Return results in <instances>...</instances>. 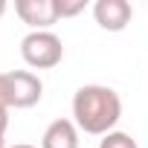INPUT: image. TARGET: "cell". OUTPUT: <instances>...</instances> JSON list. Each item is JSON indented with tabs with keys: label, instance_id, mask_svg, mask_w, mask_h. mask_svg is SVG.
I'll return each instance as SVG.
<instances>
[{
	"label": "cell",
	"instance_id": "cell-1",
	"mask_svg": "<svg viewBox=\"0 0 148 148\" xmlns=\"http://www.w3.org/2000/svg\"><path fill=\"white\" fill-rule=\"evenodd\" d=\"M122 119V99L108 84H84L73 96V122L79 131L105 136Z\"/></svg>",
	"mask_w": 148,
	"mask_h": 148
},
{
	"label": "cell",
	"instance_id": "cell-2",
	"mask_svg": "<svg viewBox=\"0 0 148 148\" xmlns=\"http://www.w3.org/2000/svg\"><path fill=\"white\" fill-rule=\"evenodd\" d=\"M21 58L32 70H52L64 58V44L52 29L49 32H29L21 41Z\"/></svg>",
	"mask_w": 148,
	"mask_h": 148
},
{
	"label": "cell",
	"instance_id": "cell-3",
	"mask_svg": "<svg viewBox=\"0 0 148 148\" xmlns=\"http://www.w3.org/2000/svg\"><path fill=\"white\" fill-rule=\"evenodd\" d=\"M3 84H6V96H9V108L12 110H23L41 102L44 96V82L35 76L32 70H12L3 73Z\"/></svg>",
	"mask_w": 148,
	"mask_h": 148
},
{
	"label": "cell",
	"instance_id": "cell-4",
	"mask_svg": "<svg viewBox=\"0 0 148 148\" xmlns=\"http://www.w3.org/2000/svg\"><path fill=\"white\" fill-rule=\"evenodd\" d=\"M15 12L32 32H49L61 21L55 0H15Z\"/></svg>",
	"mask_w": 148,
	"mask_h": 148
},
{
	"label": "cell",
	"instance_id": "cell-5",
	"mask_svg": "<svg viewBox=\"0 0 148 148\" xmlns=\"http://www.w3.org/2000/svg\"><path fill=\"white\" fill-rule=\"evenodd\" d=\"M93 18L105 32H122L134 18V6L128 0H96L93 3Z\"/></svg>",
	"mask_w": 148,
	"mask_h": 148
},
{
	"label": "cell",
	"instance_id": "cell-6",
	"mask_svg": "<svg viewBox=\"0 0 148 148\" xmlns=\"http://www.w3.org/2000/svg\"><path fill=\"white\" fill-rule=\"evenodd\" d=\"M79 128L73 119H52L41 136V148H79Z\"/></svg>",
	"mask_w": 148,
	"mask_h": 148
},
{
	"label": "cell",
	"instance_id": "cell-7",
	"mask_svg": "<svg viewBox=\"0 0 148 148\" xmlns=\"http://www.w3.org/2000/svg\"><path fill=\"white\" fill-rule=\"evenodd\" d=\"M99 148H139V145H136V139H134L131 134H125V131H110V134H105V136L99 139Z\"/></svg>",
	"mask_w": 148,
	"mask_h": 148
},
{
	"label": "cell",
	"instance_id": "cell-8",
	"mask_svg": "<svg viewBox=\"0 0 148 148\" xmlns=\"http://www.w3.org/2000/svg\"><path fill=\"white\" fill-rule=\"evenodd\" d=\"M9 96L3 87V73H0V148H6V128H9Z\"/></svg>",
	"mask_w": 148,
	"mask_h": 148
},
{
	"label": "cell",
	"instance_id": "cell-9",
	"mask_svg": "<svg viewBox=\"0 0 148 148\" xmlns=\"http://www.w3.org/2000/svg\"><path fill=\"white\" fill-rule=\"evenodd\" d=\"M55 6H58V18H73V15H79L87 9V0H73V3H67V0H55Z\"/></svg>",
	"mask_w": 148,
	"mask_h": 148
},
{
	"label": "cell",
	"instance_id": "cell-10",
	"mask_svg": "<svg viewBox=\"0 0 148 148\" xmlns=\"http://www.w3.org/2000/svg\"><path fill=\"white\" fill-rule=\"evenodd\" d=\"M6 9H9V3H6V0H0V18L6 15Z\"/></svg>",
	"mask_w": 148,
	"mask_h": 148
},
{
	"label": "cell",
	"instance_id": "cell-11",
	"mask_svg": "<svg viewBox=\"0 0 148 148\" xmlns=\"http://www.w3.org/2000/svg\"><path fill=\"white\" fill-rule=\"evenodd\" d=\"M12 148H35V145H29V142H18V145H12Z\"/></svg>",
	"mask_w": 148,
	"mask_h": 148
}]
</instances>
